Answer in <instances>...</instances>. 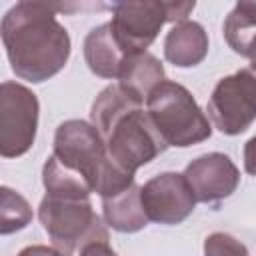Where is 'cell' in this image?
I'll return each instance as SVG.
<instances>
[{"instance_id": "6da1fadb", "label": "cell", "mask_w": 256, "mask_h": 256, "mask_svg": "<svg viewBox=\"0 0 256 256\" xmlns=\"http://www.w3.org/2000/svg\"><path fill=\"white\" fill-rule=\"evenodd\" d=\"M44 2H18L2 18V44L12 72L32 84L56 76L70 58L68 30Z\"/></svg>"}, {"instance_id": "7a4b0ae2", "label": "cell", "mask_w": 256, "mask_h": 256, "mask_svg": "<svg viewBox=\"0 0 256 256\" xmlns=\"http://www.w3.org/2000/svg\"><path fill=\"white\" fill-rule=\"evenodd\" d=\"M90 122L100 132L114 164L130 174H136L138 168L168 148L144 102L120 84H110L96 96L90 108Z\"/></svg>"}, {"instance_id": "3957f363", "label": "cell", "mask_w": 256, "mask_h": 256, "mask_svg": "<svg viewBox=\"0 0 256 256\" xmlns=\"http://www.w3.org/2000/svg\"><path fill=\"white\" fill-rule=\"evenodd\" d=\"M52 156H56L62 166L82 176L100 198L116 196L134 184V174L114 164L100 132L92 122H62L54 134Z\"/></svg>"}, {"instance_id": "277c9868", "label": "cell", "mask_w": 256, "mask_h": 256, "mask_svg": "<svg viewBox=\"0 0 256 256\" xmlns=\"http://www.w3.org/2000/svg\"><path fill=\"white\" fill-rule=\"evenodd\" d=\"M146 112L166 146L188 148L212 136L210 120L192 92L174 80L160 82L148 94Z\"/></svg>"}, {"instance_id": "5b68a950", "label": "cell", "mask_w": 256, "mask_h": 256, "mask_svg": "<svg viewBox=\"0 0 256 256\" xmlns=\"http://www.w3.org/2000/svg\"><path fill=\"white\" fill-rule=\"evenodd\" d=\"M38 220L62 256H80L94 242H108V230L94 212L90 198L44 196L38 206Z\"/></svg>"}, {"instance_id": "8992f818", "label": "cell", "mask_w": 256, "mask_h": 256, "mask_svg": "<svg viewBox=\"0 0 256 256\" xmlns=\"http://www.w3.org/2000/svg\"><path fill=\"white\" fill-rule=\"evenodd\" d=\"M196 2H116L112 4V30L128 54L146 52L166 22H184Z\"/></svg>"}, {"instance_id": "52a82bcc", "label": "cell", "mask_w": 256, "mask_h": 256, "mask_svg": "<svg viewBox=\"0 0 256 256\" xmlns=\"http://www.w3.org/2000/svg\"><path fill=\"white\" fill-rule=\"evenodd\" d=\"M208 116L226 136L246 132L256 120V70L240 68L214 86L208 100Z\"/></svg>"}, {"instance_id": "ba28073f", "label": "cell", "mask_w": 256, "mask_h": 256, "mask_svg": "<svg viewBox=\"0 0 256 256\" xmlns=\"http://www.w3.org/2000/svg\"><path fill=\"white\" fill-rule=\"evenodd\" d=\"M38 112V98L28 86L12 80L0 84V154L4 158H18L32 148Z\"/></svg>"}, {"instance_id": "9c48e42d", "label": "cell", "mask_w": 256, "mask_h": 256, "mask_svg": "<svg viewBox=\"0 0 256 256\" xmlns=\"http://www.w3.org/2000/svg\"><path fill=\"white\" fill-rule=\"evenodd\" d=\"M140 196L148 220L156 224H180L196 206V196L188 180L178 172H162L152 176L144 182V186H140Z\"/></svg>"}, {"instance_id": "30bf717a", "label": "cell", "mask_w": 256, "mask_h": 256, "mask_svg": "<svg viewBox=\"0 0 256 256\" xmlns=\"http://www.w3.org/2000/svg\"><path fill=\"white\" fill-rule=\"evenodd\" d=\"M184 178L188 180L196 202H218L228 198L240 184V170L222 152H208L194 158L186 170Z\"/></svg>"}, {"instance_id": "8fae6325", "label": "cell", "mask_w": 256, "mask_h": 256, "mask_svg": "<svg viewBox=\"0 0 256 256\" xmlns=\"http://www.w3.org/2000/svg\"><path fill=\"white\" fill-rule=\"evenodd\" d=\"M130 54L124 50V46L116 38L110 22L92 28L84 38V60L88 68L100 78L118 80L124 60Z\"/></svg>"}, {"instance_id": "7c38bea8", "label": "cell", "mask_w": 256, "mask_h": 256, "mask_svg": "<svg viewBox=\"0 0 256 256\" xmlns=\"http://www.w3.org/2000/svg\"><path fill=\"white\" fill-rule=\"evenodd\" d=\"M208 54V34L202 24L194 20L178 22L164 38V58L178 66L190 68L200 64Z\"/></svg>"}, {"instance_id": "4fadbf2b", "label": "cell", "mask_w": 256, "mask_h": 256, "mask_svg": "<svg viewBox=\"0 0 256 256\" xmlns=\"http://www.w3.org/2000/svg\"><path fill=\"white\" fill-rule=\"evenodd\" d=\"M102 212H104V222L118 232L132 234L148 224V216L142 206L140 186L136 182L116 196L102 198Z\"/></svg>"}, {"instance_id": "5bb4252c", "label": "cell", "mask_w": 256, "mask_h": 256, "mask_svg": "<svg viewBox=\"0 0 256 256\" xmlns=\"http://www.w3.org/2000/svg\"><path fill=\"white\" fill-rule=\"evenodd\" d=\"M164 80H166L164 78V66L150 52L130 54L124 60V66H122L120 76H118V84L124 90H128L130 94H134L136 98H140L142 102Z\"/></svg>"}, {"instance_id": "9a60e30c", "label": "cell", "mask_w": 256, "mask_h": 256, "mask_svg": "<svg viewBox=\"0 0 256 256\" xmlns=\"http://www.w3.org/2000/svg\"><path fill=\"white\" fill-rule=\"evenodd\" d=\"M42 184L46 188V196L56 198H90L92 186L72 172L70 168L62 166L56 156H48L42 168Z\"/></svg>"}, {"instance_id": "2e32d148", "label": "cell", "mask_w": 256, "mask_h": 256, "mask_svg": "<svg viewBox=\"0 0 256 256\" xmlns=\"http://www.w3.org/2000/svg\"><path fill=\"white\" fill-rule=\"evenodd\" d=\"M222 32L228 46L236 54L244 56L248 44L256 38V2L254 0L236 2L222 24Z\"/></svg>"}, {"instance_id": "e0dca14e", "label": "cell", "mask_w": 256, "mask_h": 256, "mask_svg": "<svg viewBox=\"0 0 256 256\" xmlns=\"http://www.w3.org/2000/svg\"><path fill=\"white\" fill-rule=\"evenodd\" d=\"M32 206L16 190L0 188V234H12L26 228L32 222Z\"/></svg>"}, {"instance_id": "ac0fdd59", "label": "cell", "mask_w": 256, "mask_h": 256, "mask_svg": "<svg viewBox=\"0 0 256 256\" xmlns=\"http://www.w3.org/2000/svg\"><path fill=\"white\" fill-rule=\"evenodd\" d=\"M204 256H250L248 248L226 232H212L204 240Z\"/></svg>"}, {"instance_id": "d6986e66", "label": "cell", "mask_w": 256, "mask_h": 256, "mask_svg": "<svg viewBox=\"0 0 256 256\" xmlns=\"http://www.w3.org/2000/svg\"><path fill=\"white\" fill-rule=\"evenodd\" d=\"M244 170L250 176H256V134L244 146Z\"/></svg>"}, {"instance_id": "ffe728a7", "label": "cell", "mask_w": 256, "mask_h": 256, "mask_svg": "<svg viewBox=\"0 0 256 256\" xmlns=\"http://www.w3.org/2000/svg\"><path fill=\"white\" fill-rule=\"evenodd\" d=\"M16 256H62L54 246H44V244H32L22 248Z\"/></svg>"}, {"instance_id": "44dd1931", "label": "cell", "mask_w": 256, "mask_h": 256, "mask_svg": "<svg viewBox=\"0 0 256 256\" xmlns=\"http://www.w3.org/2000/svg\"><path fill=\"white\" fill-rule=\"evenodd\" d=\"M80 256H118V254L110 248L108 242H94V244L86 246V248L80 252Z\"/></svg>"}, {"instance_id": "7402d4cb", "label": "cell", "mask_w": 256, "mask_h": 256, "mask_svg": "<svg viewBox=\"0 0 256 256\" xmlns=\"http://www.w3.org/2000/svg\"><path fill=\"white\" fill-rule=\"evenodd\" d=\"M244 56L250 60V68H254V70H256V38H254V40L248 44V48H246Z\"/></svg>"}]
</instances>
